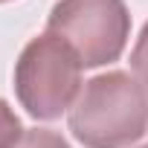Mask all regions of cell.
Segmentation results:
<instances>
[{
	"instance_id": "cell-5",
	"label": "cell",
	"mask_w": 148,
	"mask_h": 148,
	"mask_svg": "<svg viewBox=\"0 0 148 148\" xmlns=\"http://www.w3.org/2000/svg\"><path fill=\"white\" fill-rule=\"evenodd\" d=\"M15 148H73L58 131H49V128H29L23 131L21 142Z\"/></svg>"
},
{
	"instance_id": "cell-2",
	"label": "cell",
	"mask_w": 148,
	"mask_h": 148,
	"mask_svg": "<svg viewBox=\"0 0 148 148\" xmlns=\"http://www.w3.org/2000/svg\"><path fill=\"white\" fill-rule=\"evenodd\" d=\"M15 93L21 108L32 119H58L64 110L76 105L82 93L79 55L52 32L32 38L15 61Z\"/></svg>"
},
{
	"instance_id": "cell-1",
	"label": "cell",
	"mask_w": 148,
	"mask_h": 148,
	"mask_svg": "<svg viewBox=\"0 0 148 148\" xmlns=\"http://www.w3.org/2000/svg\"><path fill=\"white\" fill-rule=\"evenodd\" d=\"M67 125L84 148H128L148 131V93L122 70L93 76L70 108Z\"/></svg>"
},
{
	"instance_id": "cell-3",
	"label": "cell",
	"mask_w": 148,
	"mask_h": 148,
	"mask_svg": "<svg viewBox=\"0 0 148 148\" xmlns=\"http://www.w3.org/2000/svg\"><path fill=\"white\" fill-rule=\"evenodd\" d=\"M47 32L67 41L82 67H105L122 55L131 38V12L125 0H58Z\"/></svg>"
},
{
	"instance_id": "cell-7",
	"label": "cell",
	"mask_w": 148,
	"mask_h": 148,
	"mask_svg": "<svg viewBox=\"0 0 148 148\" xmlns=\"http://www.w3.org/2000/svg\"><path fill=\"white\" fill-rule=\"evenodd\" d=\"M0 3H9V0H0Z\"/></svg>"
},
{
	"instance_id": "cell-6",
	"label": "cell",
	"mask_w": 148,
	"mask_h": 148,
	"mask_svg": "<svg viewBox=\"0 0 148 148\" xmlns=\"http://www.w3.org/2000/svg\"><path fill=\"white\" fill-rule=\"evenodd\" d=\"M131 70H134L136 82L148 93V21H145V26H142V32H139V38L131 49Z\"/></svg>"
},
{
	"instance_id": "cell-8",
	"label": "cell",
	"mask_w": 148,
	"mask_h": 148,
	"mask_svg": "<svg viewBox=\"0 0 148 148\" xmlns=\"http://www.w3.org/2000/svg\"><path fill=\"white\" fill-rule=\"evenodd\" d=\"M139 148H148V145H139Z\"/></svg>"
},
{
	"instance_id": "cell-4",
	"label": "cell",
	"mask_w": 148,
	"mask_h": 148,
	"mask_svg": "<svg viewBox=\"0 0 148 148\" xmlns=\"http://www.w3.org/2000/svg\"><path fill=\"white\" fill-rule=\"evenodd\" d=\"M23 136V125L18 119V113L12 110V105L6 99H0V148H15Z\"/></svg>"
}]
</instances>
